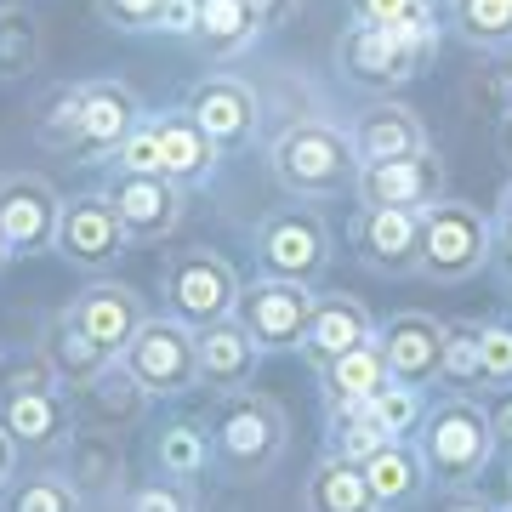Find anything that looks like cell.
<instances>
[{
	"label": "cell",
	"instance_id": "obj_1",
	"mask_svg": "<svg viewBox=\"0 0 512 512\" xmlns=\"http://www.w3.org/2000/svg\"><path fill=\"white\" fill-rule=\"evenodd\" d=\"M205 433H211V467L228 484H251L279 467L285 444H291V416L274 393L239 387V393H217Z\"/></svg>",
	"mask_w": 512,
	"mask_h": 512
},
{
	"label": "cell",
	"instance_id": "obj_2",
	"mask_svg": "<svg viewBox=\"0 0 512 512\" xmlns=\"http://www.w3.org/2000/svg\"><path fill=\"white\" fill-rule=\"evenodd\" d=\"M268 171L291 200H336L359 183V154H353L348 131L330 120H291L268 143Z\"/></svg>",
	"mask_w": 512,
	"mask_h": 512
},
{
	"label": "cell",
	"instance_id": "obj_3",
	"mask_svg": "<svg viewBox=\"0 0 512 512\" xmlns=\"http://www.w3.org/2000/svg\"><path fill=\"white\" fill-rule=\"evenodd\" d=\"M416 450L439 490H473L495 461V433L484 421V404L473 393H444L439 404H427L416 427Z\"/></svg>",
	"mask_w": 512,
	"mask_h": 512
},
{
	"label": "cell",
	"instance_id": "obj_4",
	"mask_svg": "<svg viewBox=\"0 0 512 512\" xmlns=\"http://www.w3.org/2000/svg\"><path fill=\"white\" fill-rule=\"evenodd\" d=\"M490 268V211L473 200H433L421 211V262L427 285H467Z\"/></svg>",
	"mask_w": 512,
	"mask_h": 512
},
{
	"label": "cell",
	"instance_id": "obj_5",
	"mask_svg": "<svg viewBox=\"0 0 512 512\" xmlns=\"http://www.w3.org/2000/svg\"><path fill=\"white\" fill-rule=\"evenodd\" d=\"M120 365L131 370V382L143 387L148 399H188L200 393V342H194V325L171 319V313H148L143 330L120 348Z\"/></svg>",
	"mask_w": 512,
	"mask_h": 512
},
{
	"label": "cell",
	"instance_id": "obj_6",
	"mask_svg": "<svg viewBox=\"0 0 512 512\" xmlns=\"http://www.w3.org/2000/svg\"><path fill=\"white\" fill-rule=\"evenodd\" d=\"M251 256H256V268H262V279L313 285L330 268V256H336V239H330V222L313 205L291 200L285 211H268L251 228Z\"/></svg>",
	"mask_w": 512,
	"mask_h": 512
},
{
	"label": "cell",
	"instance_id": "obj_7",
	"mask_svg": "<svg viewBox=\"0 0 512 512\" xmlns=\"http://www.w3.org/2000/svg\"><path fill=\"white\" fill-rule=\"evenodd\" d=\"M239 268L228 262L222 251L211 245H188V251L165 256L160 268V302L171 319L183 325H217V319H234V302H239Z\"/></svg>",
	"mask_w": 512,
	"mask_h": 512
},
{
	"label": "cell",
	"instance_id": "obj_8",
	"mask_svg": "<svg viewBox=\"0 0 512 512\" xmlns=\"http://www.w3.org/2000/svg\"><path fill=\"white\" fill-rule=\"evenodd\" d=\"M313 308H319L313 285L251 279V285H239L234 319L245 325V336H251L256 348H262V359H268V353H302L308 325H313Z\"/></svg>",
	"mask_w": 512,
	"mask_h": 512
},
{
	"label": "cell",
	"instance_id": "obj_9",
	"mask_svg": "<svg viewBox=\"0 0 512 512\" xmlns=\"http://www.w3.org/2000/svg\"><path fill=\"white\" fill-rule=\"evenodd\" d=\"M433 57L416 52L399 29H370V23H348L342 35H336V74L353 80V86H365V92H399L410 86L421 69H427Z\"/></svg>",
	"mask_w": 512,
	"mask_h": 512
},
{
	"label": "cell",
	"instance_id": "obj_10",
	"mask_svg": "<svg viewBox=\"0 0 512 512\" xmlns=\"http://www.w3.org/2000/svg\"><path fill=\"white\" fill-rule=\"evenodd\" d=\"M97 194L120 211L126 234L143 239V245L171 239L183 228V211H188V188H177L171 177H148V171H114L109 165V177H103Z\"/></svg>",
	"mask_w": 512,
	"mask_h": 512
},
{
	"label": "cell",
	"instance_id": "obj_11",
	"mask_svg": "<svg viewBox=\"0 0 512 512\" xmlns=\"http://www.w3.org/2000/svg\"><path fill=\"white\" fill-rule=\"evenodd\" d=\"M57 217H63V194L40 171H0V234H6L12 256L52 251Z\"/></svg>",
	"mask_w": 512,
	"mask_h": 512
},
{
	"label": "cell",
	"instance_id": "obj_12",
	"mask_svg": "<svg viewBox=\"0 0 512 512\" xmlns=\"http://www.w3.org/2000/svg\"><path fill=\"white\" fill-rule=\"evenodd\" d=\"M131 245L126 222L103 194H74L63 200V217H57V245L52 251L69 262V268H86V274H103L109 262H120V251Z\"/></svg>",
	"mask_w": 512,
	"mask_h": 512
},
{
	"label": "cell",
	"instance_id": "obj_13",
	"mask_svg": "<svg viewBox=\"0 0 512 512\" xmlns=\"http://www.w3.org/2000/svg\"><path fill=\"white\" fill-rule=\"evenodd\" d=\"M376 353H382V365L393 382L404 387H439V359H444V325L433 313H416L404 308L393 319L376 325Z\"/></svg>",
	"mask_w": 512,
	"mask_h": 512
},
{
	"label": "cell",
	"instance_id": "obj_14",
	"mask_svg": "<svg viewBox=\"0 0 512 512\" xmlns=\"http://www.w3.org/2000/svg\"><path fill=\"white\" fill-rule=\"evenodd\" d=\"M365 211H427L433 200H444V165L439 148L410 154V160H382V165H359L353 183Z\"/></svg>",
	"mask_w": 512,
	"mask_h": 512
},
{
	"label": "cell",
	"instance_id": "obj_15",
	"mask_svg": "<svg viewBox=\"0 0 512 512\" xmlns=\"http://www.w3.org/2000/svg\"><path fill=\"white\" fill-rule=\"evenodd\" d=\"M348 245L365 274L410 279L421 262V211H359Z\"/></svg>",
	"mask_w": 512,
	"mask_h": 512
},
{
	"label": "cell",
	"instance_id": "obj_16",
	"mask_svg": "<svg viewBox=\"0 0 512 512\" xmlns=\"http://www.w3.org/2000/svg\"><path fill=\"white\" fill-rule=\"evenodd\" d=\"M200 131L211 137L217 148H239L256 137V120H262V97L251 92V80L239 74H205L188 86V103H183Z\"/></svg>",
	"mask_w": 512,
	"mask_h": 512
},
{
	"label": "cell",
	"instance_id": "obj_17",
	"mask_svg": "<svg viewBox=\"0 0 512 512\" xmlns=\"http://www.w3.org/2000/svg\"><path fill=\"white\" fill-rule=\"evenodd\" d=\"M143 114V97L126 80H80V143H74V154L114 160V148L143 126Z\"/></svg>",
	"mask_w": 512,
	"mask_h": 512
},
{
	"label": "cell",
	"instance_id": "obj_18",
	"mask_svg": "<svg viewBox=\"0 0 512 512\" xmlns=\"http://www.w3.org/2000/svg\"><path fill=\"white\" fill-rule=\"evenodd\" d=\"M148 393L131 382V370L114 359L109 370H97L92 382L69 387V410H74V427H92V433H131V427H143L148 421Z\"/></svg>",
	"mask_w": 512,
	"mask_h": 512
},
{
	"label": "cell",
	"instance_id": "obj_19",
	"mask_svg": "<svg viewBox=\"0 0 512 512\" xmlns=\"http://www.w3.org/2000/svg\"><path fill=\"white\" fill-rule=\"evenodd\" d=\"M348 143L359 154V165H382V160H410V154H427L433 137H427V120H421L410 103H393V97H376L353 114Z\"/></svg>",
	"mask_w": 512,
	"mask_h": 512
},
{
	"label": "cell",
	"instance_id": "obj_20",
	"mask_svg": "<svg viewBox=\"0 0 512 512\" xmlns=\"http://www.w3.org/2000/svg\"><path fill=\"white\" fill-rule=\"evenodd\" d=\"M148 131L160 143V177H171L177 188H205L217 177L222 148L200 131V120L177 103V109H148Z\"/></svg>",
	"mask_w": 512,
	"mask_h": 512
},
{
	"label": "cell",
	"instance_id": "obj_21",
	"mask_svg": "<svg viewBox=\"0 0 512 512\" xmlns=\"http://www.w3.org/2000/svg\"><path fill=\"white\" fill-rule=\"evenodd\" d=\"M69 313L86 325V336H92L97 348H109L114 359H120V348L143 330L148 302H143L137 285H126V279H92V285H80V291H74Z\"/></svg>",
	"mask_w": 512,
	"mask_h": 512
},
{
	"label": "cell",
	"instance_id": "obj_22",
	"mask_svg": "<svg viewBox=\"0 0 512 512\" xmlns=\"http://www.w3.org/2000/svg\"><path fill=\"white\" fill-rule=\"evenodd\" d=\"M63 450H69L63 473L74 478V490L86 495V501H109V507H120V501H126V490H131V478H126V444L114 439V433L74 427Z\"/></svg>",
	"mask_w": 512,
	"mask_h": 512
},
{
	"label": "cell",
	"instance_id": "obj_23",
	"mask_svg": "<svg viewBox=\"0 0 512 512\" xmlns=\"http://www.w3.org/2000/svg\"><path fill=\"white\" fill-rule=\"evenodd\" d=\"M0 427L12 433L18 450L29 456H52L74 433L69 393H0Z\"/></svg>",
	"mask_w": 512,
	"mask_h": 512
},
{
	"label": "cell",
	"instance_id": "obj_24",
	"mask_svg": "<svg viewBox=\"0 0 512 512\" xmlns=\"http://www.w3.org/2000/svg\"><path fill=\"white\" fill-rule=\"evenodd\" d=\"M376 325H382V319H376L353 291H325L319 296V308H313V325H308L302 353H308V365L319 370L325 359H336V353L370 348V342H376Z\"/></svg>",
	"mask_w": 512,
	"mask_h": 512
},
{
	"label": "cell",
	"instance_id": "obj_25",
	"mask_svg": "<svg viewBox=\"0 0 512 512\" xmlns=\"http://www.w3.org/2000/svg\"><path fill=\"white\" fill-rule=\"evenodd\" d=\"M359 467H365V484H370V495H376L382 512H410V507L427 501V490H433L416 439H387L382 450H370Z\"/></svg>",
	"mask_w": 512,
	"mask_h": 512
},
{
	"label": "cell",
	"instance_id": "obj_26",
	"mask_svg": "<svg viewBox=\"0 0 512 512\" xmlns=\"http://www.w3.org/2000/svg\"><path fill=\"white\" fill-rule=\"evenodd\" d=\"M200 342V387L211 393H239V387L256 382V365H262V348H256L239 319H217V325L194 330Z\"/></svg>",
	"mask_w": 512,
	"mask_h": 512
},
{
	"label": "cell",
	"instance_id": "obj_27",
	"mask_svg": "<svg viewBox=\"0 0 512 512\" xmlns=\"http://www.w3.org/2000/svg\"><path fill=\"white\" fill-rule=\"evenodd\" d=\"M40 353H46V365L57 370L63 393H69V387H80V382H92L97 370L114 365V353L97 348L92 336H86V325H80L69 308H57V313H46V319H40Z\"/></svg>",
	"mask_w": 512,
	"mask_h": 512
},
{
	"label": "cell",
	"instance_id": "obj_28",
	"mask_svg": "<svg viewBox=\"0 0 512 512\" xmlns=\"http://www.w3.org/2000/svg\"><path fill=\"white\" fill-rule=\"evenodd\" d=\"M302 512H382L365 484V467L342 456H319L302 484Z\"/></svg>",
	"mask_w": 512,
	"mask_h": 512
},
{
	"label": "cell",
	"instance_id": "obj_29",
	"mask_svg": "<svg viewBox=\"0 0 512 512\" xmlns=\"http://www.w3.org/2000/svg\"><path fill=\"white\" fill-rule=\"evenodd\" d=\"M382 382H387V365H382V353H376V342H370V348H348V353H336V359H325V365H319L325 416H330V410H348V404H365Z\"/></svg>",
	"mask_w": 512,
	"mask_h": 512
},
{
	"label": "cell",
	"instance_id": "obj_30",
	"mask_svg": "<svg viewBox=\"0 0 512 512\" xmlns=\"http://www.w3.org/2000/svg\"><path fill=\"white\" fill-rule=\"evenodd\" d=\"M256 40H262V23L245 12V0H200V29H194V46H200L211 63L245 57Z\"/></svg>",
	"mask_w": 512,
	"mask_h": 512
},
{
	"label": "cell",
	"instance_id": "obj_31",
	"mask_svg": "<svg viewBox=\"0 0 512 512\" xmlns=\"http://www.w3.org/2000/svg\"><path fill=\"white\" fill-rule=\"evenodd\" d=\"M148 456H154V473L160 478H183V484H194V478L211 473V433H205V421H165L160 433H154V444H148Z\"/></svg>",
	"mask_w": 512,
	"mask_h": 512
},
{
	"label": "cell",
	"instance_id": "obj_32",
	"mask_svg": "<svg viewBox=\"0 0 512 512\" xmlns=\"http://www.w3.org/2000/svg\"><path fill=\"white\" fill-rule=\"evenodd\" d=\"M46 57V29L29 6H0V86H18Z\"/></svg>",
	"mask_w": 512,
	"mask_h": 512
},
{
	"label": "cell",
	"instance_id": "obj_33",
	"mask_svg": "<svg viewBox=\"0 0 512 512\" xmlns=\"http://www.w3.org/2000/svg\"><path fill=\"white\" fill-rule=\"evenodd\" d=\"M450 29L473 52H512V0H444Z\"/></svg>",
	"mask_w": 512,
	"mask_h": 512
},
{
	"label": "cell",
	"instance_id": "obj_34",
	"mask_svg": "<svg viewBox=\"0 0 512 512\" xmlns=\"http://www.w3.org/2000/svg\"><path fill=\"white\" fill-rule=\"evenodd\" d=\"M0 512H86V495L74 490V478L63 467H40V473L6 484Z\"/></svg>",
	"mask_w": 512,
	"mask_h": 512
},
{
	"label": "cell",
	"instance_id": "obj_35",
	"mask_svg": "<svg viewBox=\"0 0 512 512\" xmlns=\"http://www.w3.org/2000/svg\"><path fill=\"white\" fill-rule=\"evenodd\" d=\"M29 120H35V143L40 148L74 154V143H80V80H57V86H46Z\"/></svg>",
	"mask_w": 512,
	"mask_h": 512
},
{
	"label": "cell",
	"instance_id": "obj_36",
	"mask_svg": "<svg viewBox=\"0 0 512 512\" xmlns=\"http://www.w3.org/2000/svg\"><path fill=\"white\" fill-rule=\"evenodd\" d=\"M439 387H444V393H478V387H484V353H478V319H450V325H444Z\"/></svg>",
	"mask_w": 512,
	"mask_h": 512
},
{
	"label": "cell",
	"instance_id": "obj_37",
	"mask_svg": "<svg viewBox=\"0 0 512 512\" xmlns=\"http://www.w3.org/2000/svg\"><path fill=\"white\" fill-rule=\"evenodd\" d=\"M365 410H370V421L382 427L387 439H416L421 416H427V393H421V387H404V382H393V376H387V382L365 399Z\"/></svg>",
	"mask_w": 512,
	"mask_h": 512
},
{
	"label": "cell",
	"instance_id": "obj_38",
	"mask_svg": "<svg viewBox=\"0 0 512 512\" xmlns=\"http://www.w3.org/2000/svg\"><path fill=\"white\" fill-rule=\"evenodd\" d=\"M120 512H200V495L183 478H148V484H131Z\"/></svg>",
	"mask_w": 512,
	"mask_h": 512
},
{
	"label": "cell",
	"instance_id": "obj_39",
	"mask_svg": "<svg viewBox=\"0 0 512 512\" xmlns=\"http://www.w3.org/2000/svg\"><path fill=\"white\" fill-rule=\"evenodd\" d=\"M92 12L109 23L114 35H160L165 0H92Z\"/></svg>",
	"mask_w": 512,
	"mask_h": 512
},
{
	"label": "cell",
	"instance_id": "obj_40",
	"mask_svg": "<svg viewBox=\"0 0 512 512\" xmlns=\"http://www.w3.org/2000/svg\"><path fill=\"white\" fill-rule=\"evenodd\" d=\"M0 393H63V382L46 365V353L35 348V353H18V359L0 365Z\"/></svg>",
	"mask_w": 512,
	"mask_h": 512
},
{
	"label": "cell",
	"instance_id": "obj_41",
	"mask_svg": "<svg viewBox=\"0 0 512 512\" xmlns=\"http://www.w3.org/2000/svg\"><path fill=\"white\" fill-rule=\"evenodd\" d=\"M478 353H484V387H512V319L478 325Z\"/></svg>",
	"mask_w": 512,
	"mask_h": 512
},
{
	"label": "cell",
	"instance_id": "obj_42",
	"mask_svg": "<svg viewBox=\"0 0 512 512\" xmlns=\"http://www.w3.org/2000/svg\"><path fill=\"white\" fill-rule=\"evenodd\" d=\"M439 0H348V23H370V29H393L404 18L433 12Z\"/></svg>",
	"mask_w": 512,
	"mask_h": 512
},
{
	"label": "cell",
	"instance_id": "obj_43",
	"mask_svg": "<svg viewBox=\"0 0 512 512\" xmlns=\"http://www.w3.org/2000/svg\"><path fill=\"white\" fill-rule=\"evenodd\" d=\"M109 165H114V171H148V177H160V143H154V131H148V114H143V126L114 148Z\"/></svg>",
	"mask_w": 512,
	"mask_h": 512
},
{
	"label": "cell",
	"instance_id": "obj_44",
	"mask_svg": "<svg viewBox=\"0 0 512 512\" xmlns=\"http://www.w3.org/2000/svg\"><path fill=\"white\" fill-rule=\"evenodd\" d=\"M490 268L501 285H512V211H490Z\"/></svg>",
	"mask_w": 512,
	"mask_h": 512
},
{
	"label": "cell",
	"instance_id": "obj_45",
	"mask_svg": "<svg viewBox=\"0 0 512 512\" xmlns=\"http://www.w3.org/2000/svg\"><path fill=\"white\" fill-rule=\"evenodd\" d=\"M484 421H490V433H495V450H512V387H490Z\"/></svg>",
	"mask_w": 512,
	"mask_h": 512
},
{
	"label": "cell",
	"instance_id": "obj_46",
	"mask_svg": "<svg viewBox=\"0 0 512 512\" xmlns=\"http://www.w3.org/2000/svg\"><path fill=\"white\" fill-rule=\"evenodd\" d=\"M194 29H200V0H165V12H160V35H171V40H194Z\"/></svg>",
	"mask_w": 512,
	"mask_h": 512
},
{
	"label": "cell",
	"instance_id": "obj_47",
	"mask_svg": "<svg viewBox=\"0 0 512 512\" xmlns=\"http://www.w3.org/2000/svg\"><path fill=\"white\" fill-rule=\"evenodd\" d=\"M245 12H251V18L262 23V35H268V29L296 18V0H245Z\"/></svg>",
	"mask_w": 512,
	"mask_h": 512
},
{
	"label": "cell",
	"instance_id": "obj_48",
	"mask_svg": "<svg viewBox=\"0 0 512 512\" xmlns=\"http://www.w3.org/2000/svg\"><path fill=\"white\" fill-rule=\"evenodd\" d=\"M439 512H495L478 490H444V507Z\"/></svg>",
	"mask_w": 512,
	"mask_h": 512
},
{
	"label": "cell",
	"instance_id": "obj_49",
	"mask_svg": "<svg viewBox=\"0 0 512 512\" xmlns=\"http://www.w3.org/2000/svg\"><path fill=\"white\" fill-rule=\"evenodd\" d=\"M18 444H12V433H6V427H0V495H6V484H12V478H18Z\"/></svg>",
	"mask_w": 512,
	"mask_h": 512
},
{
	"label": "cell",
	"instance_id": "obj_50",
	"mask_svg": "<svg viewBox=\"0 0 512 512\" xmlns=\"http://www.w3.org/2000/svg\"><path fill=\"white\" fill-rule=\"evenodd\" d=\"M12 262H18V256H12V245H6V234H0V274H6Z\"/></svg>",
	"mask_w": 512,
	"mask_h": 512
},
{
	"label": "cell",
	"instance_id": "obj_51",
	"mask_svg": "<svg viewBox=\"0 0 512 512\" xmlns=\"http://www.w3.org/2000/svg\"><path fill=\"white\" fill-rule=\"evenodd\" d=\"M495 211H512V183H507V194H501V205H495Z\"/></svg>",
	"mask_w": 512,
	"mask_h": 512
},
{
	"label": "cell",
	"instance_id": "obj_52",
	"mask_svg": "<svg viewBox=\"0 0 512 512\" xmlns=\"http://www.w3.org/2000/svg\"><path fill=\"white\" fill-rule=\"evenodd\" d=\"M507 120H512V80H507Z\"/></svg>",
	"mask_w": 512,
	"mask_h": 512
},
{
	"label": "cell",
	"instance_id": "obj_53",
	"mask_svg": "<svg viewBox=\"0 0 512 512\" xmlns=\"http://www.w3.org/2000/svg\"><path fill=\"white\" fill-rule=\"evenodd\" d=\"M495 512H512V501H507V507H495Z\"/></svg>",
	"mask_w": 512,
	"mask_h": 512
},
{
	"label": "cell",
	"instance_id": "obj_54",
	"mask_svg": "<svg viewBox=\"0 0 512 512\" xmlns=\"http://www.w3.org/2000/svg\"><path fill=\"white\" fill-rule=\"evenodd\" d=\"M0 365H6V348H0Z\"/></svg>",
	"mask_w": 512,
	"mask_h": 512
}]
</instances>
